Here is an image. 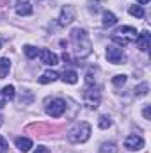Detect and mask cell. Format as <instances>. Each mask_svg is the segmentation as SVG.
I'll use <instances>...</instances> for the list:
<instances>
[{
	"mask_svg": "<svg viewBox=\"0 0 151 153\" xmlns=\"http://www.w3.org/2000/svg\"><path fill=\"white\" fill-rule=\"evenodd\" d=\"M75 20V9L71 5H64L62 11H61V16H59V25H70L71 22Z\"/></svg>",
	"mask_w": 151,
	"mask_h": 153,
	"instance_id": "ba28073f",
	"label": "cell"
},
{
	"mask_svg": "<svg viewBox=\"0 0 151 153\" xmlns=\"http://www.w3.org/2000/svg\"><path fill=\"white\" fill-rule=\"evenodd\" d=\"M2 123H4V117H2V116H0V126H2Z\"/></svg>",
	"mask_w": 151,
	"mask_h": 153,
	"instance_id": "4dcf8cb0",
	"label": "cell"
},
{
	"mask_svg": "<svg viewBox=\"0 0 151 153\" xmlns=\"http://www.w3.org/2000/svg\"><path fill=\"white\" fill-rule=\"evenodd\" d=\"M9 70H11V61L2 57L0 59V78H5L7 73H9Z\"/></svg>",
	"mask_w": 151,
	"mask_h": 153,
	"instance_id": "2e32d148",
	"label": "cell"
},
{
	"mask_svg": "<svg viewBox=\"0 0 151 153\" xmlns=\"http://www.w3.org/2000/svg\"><path fill=\"white\" fill-rule=\"evenodd\" d=\"M9 152V144H7V141L0 135V153H7Z\"/></svg>",
	"mask_w": 151,
	"mask_h": 153,
	"instance_id": "cb8c5ba5",
	"label": "cell"
},
{
	"mask_svg": "<svg viewBox=\"0 0 151 153\" xmlns=\"http://www.w3.org/2000/svg\"><path fill=\"white\" fill-rule=\"evenodd\" d=\"M137 2H139V4H141V5H146V4H148V2H150V0H137Z\"/></svg>",
	"mask_w": 151,
	"mask_h": 153,
	"instance_id": "f546056e",
	"label": "cell"
},
{
	"mask_svg": "<svg viewBox=\"0 0 151 153\" xmlns=\"http://www.w3.org/2000/svg\"><path fill=\"white\" fill-rule=\"evenodd\" d=\"M34 153H50V150L44 146H38V150H34Z\"/></svg>",
	"mask_w": 151,
	"mask_h": 153,
	"instance_id": "4316f807",
	"label": "cell"
},
{
	"mask_svg": "<svg viewBox=\"0 0 151 153\" xmlns=\"http://www.w3.org/2000/svg\"><path fill=\"white\" fill-rule=\"evenodd\" d=\"M107 59H109V62H112V64H124L126 55L123 53L121 48H117V46H109V48H107Z\"/></svg>",
	"mask_w": 151,
	"mask_h": 153,
	"instance_id": "8992f818",
	"label": "cell"
},
{
	"mask_svg": "<svg viewBox=\"0 0 151 153\" xmlns=\"http://www.w3.org/2000/svg\"><path fill=\"white\" fill-rule=\"evenodd\" d=\"M14 144H16V148H18L20 152H23V153L30 152V148H32V141L27 139V137H16Z\"/></svg>",
	"mask_w": 151,
	"mask_h": 153,
	"instance_id": "4fadbf2b",
	"label": "cell"
},
{
	"mask_svg": "<svg viewBox=\"0 0 151 153\" xmlns=\"http://www.w3.org/2000/svg\"><path fill=\"white\" fill-rule=\"evenodd\" d=\"M59 78L64 84H76L78 82V73H76L75 70H64L62 75H59Z\"/></svg>",
	"mask_w": 151,
	"mask_h": 153,
	"instance_id": "8fae6325",
	"label": "cell"
},
{
	"mask_svg": "<svg viewBox=\"0 0 151 153\" xmlns=\"http://www.w3.org/2000/svg\"><path fill=\"white\" fill-rule=\"evenodd\" d=\"M103 27H114L115 23H117V18H115V14L110 13V11H105L103 13Z\"/></svg>",
	"mask_w": 151,
	"mask_h": 153,
	"instance_id": "5bb4252c",
	"label": "cell"
},
{
	"mask_svg": "<svg viewBox=\"0 0 151 153\" xmlns=\"http://www.w3.org/2000/svg\"><path fill=\"white\" fill-rule=\"evenodd\" d=\"M39 55H41V61H43V64H46V66H57L59 64V57L53 53V52H50V50H39Z\"/></svg>",
	"mask_w": 151,
	"mask_h": 153,
	"instance_id": "30bf717a",
	"label": "cell"
},
{
	"mask_svg": "<svg viewBox=\"0 0 151 153\" xmlns=\"http://www.w3.org/2000/svg\"><path fill=\"white\" fill-rule=\"evenodd\" d=\"M148 91H150V84L148 82H142V84H139L135 87V96H146Z\"/></svg>",
	"mask_w": 151,
	"mask_h": 153,
	"instance_id": "ac0fdd59",
	"label": "cell"
},
{
	"mask_svg": "<svg viewBox=\"0 0 151 153\" xmlns=\"http://www.w3.org/2000/svg\"><path fill=\"white\" fill-rule=\"evenodd\" d=\"M23 52H25V55H27L29 59H34V57L39 55V48L32 46V45H25V46H23Z\"/></svg>",
	"mask_w": 151,
	"mask_h": 153,
	"instance_id": "e0dca14e",
	"label": "cell"
},
{
	"mask_svg": "<svg viewBox=\"0 0 151 153\" xmlns=\"http://www.w3.org/2000/svg\"><path fill=\"white\" fill-rule=\"evenodd\" d=\"M144 146V139L137 134H130L126 139H124V148L130 150V152H137Z\"/></svg>",
	"mask_w": 151,
	"mask_h": 153,
	"instance_id": "52a82bcc",
	"label": "cell"
},
{
	"mask_svg": "<svg viewBox=\"0 0 151 153\" xmlns=\"http://www.w3.org/2000/svg\"><path fill=\"white\" fill-rule=\"evenodd\" d=\"M142 114H144V117H146V119H151V107H150V105H146V107H144Z\"/></svg>",
	"mask_w": 151,
	"mask_h": 153,
	"instance_id": "484cf974",
	"label": "cell"
},
{
	"mask_svg": "<svg viewBox=\"0 0 151 153\" xmlns=\"http://www.w3.org/2000/svg\"><path fill=\"white\" fill-rule=\"evenodd\" d=\"M0 93L5 96V100H13L14 98V85H4V89Z\"/></svg>",
	"mask_w": 151,
	"mask_h": 153,
	"instance_id": "44dd1931",
	"label": "cell"
},
{
	"mask_svg": "<svg viewBox=\"0 0 151 153\" xmlns=\"http://www.w3.org/2000/svg\"><path fill=\"white\" fill-rule=\"evenodd\" d=\"M89 5H91V7H89V9H91V11H94V13H96V11H98V9H100V5H98V2H91V4H89Z\"/></svg>",
	"mask_w": 151,
	"mask_h": 153,
	"instance_id": "83f0119b",
	"label": "cell"
},
{
	"mask_svg": "<svg viewBox=\"0 0 151 153\" xmlns=\"http://www.w3.org/2000/svg\"><path fill=\"white\" fill-rule=\"evenodd\" d=\"M16 13H18L20 16H29V14L32 13V7H30L29 0H18V2H16Z\"/></svg>",
	"mask_w": 151,
	"mask_h": 153,
	"instance_id": "7c38bea8",
	"label": "cell"
},
{
	"mask_svg": "<svg viewBox=\"0 0 151 153\" xmlns=\"http://www.w3.org/2000/svg\"><path fill=\"white\" fill-rule=\"evenodd\" d=\"M128 13H130L132 16H135V18H144V9H142V5H132V7L128 9Z\"/></svg>",
	"mask_w": 151,
	"mask_h": 153,
	"instance_id": "ffe728a7",
	"label": "cell"
},
{
	"mask_svg": "<svg viewBox=\"0 0 151 153\" xmlns=\"http://www.w3.org/2000/svg\"><path fill=\"white\" fill-rule=\"evenodd\" d=\"M0 48H2V41H0Z\"/></svg>",
	"mask_w": 151,
	"mask_h": 153,
	"instance_id": "1f68e13d",
	"label": "cell"
},
{
	"mask_svg": "<svg viewBox=\"0 0 151 153\" xmlns=\"http://www.w3.org/2000/svg\"><path fill=\"white\" fill-rule=\"evenodd\" d=\"M85 82H87V85H93V84H94V73H93V71H87Z\"/></svg>",
	"mask_w": 151,
	"mask_h": 153,
	"instance_id": "d4e9b609",
	"label": "cell"
},
{
	"mask_svg": "<svg viewBox=\"0 0 151 153\" xmlns=\"http://www.w3.org/2000/svg\"><path fill=\"white\" fill-rule=\"evenodd\" d=\"M112 84L114 85H124L126 84V75H115L112 78Z\"/></svg>",
	"mask_w": 151,
	"mask_h": 153,
	"instance_id": "603a6c76",
	"label": "cell"
},
{
	"mask_svg": "<svg viewBox=\"0 0 151 153\" xmlns=\"http://www.w3.org/2000/svg\"><path fill=\"white\" fill-rule=\"evenodd\" d=\"M66 111V102L62 98H55L52 102H48L46 105V114L52 116V117H61Z\"/></svg>",
	"mask_w": 151,
	"mask_h": 153,
	"instance_id": "5b68a950",
	"label": "cell"
},
{
	"mask_svg": "<svg viewBox=\"0 0 151 153\" xmlns=\"http://www.w3.org/2000/svg\"><path fill=\"white\" fill-rule=\"evenodd\" d=\"M137 30L133 29V27H119L115 32L112 34V41L114 43H117V45H121V46H126V45H130V43H135V39H137Z\"/></svg>",
	"mask_w": 151,
	"mask_h": 153,
	"instance_id": "7a4b0ae2",
	"label": "cell"
},
{
	"mask_svg": "<svg viewBox=\"0 0 151 153\" xmlns=\"http://www.w3.org/2000/svg\"><path fill=\"white\" fill-rule=\"evenodd\" d=\"M135 43H137V48H139V50L148 52V50H150V45H151V34L148 30H142V32L137 36Z\"/></svg>",
	"mask_w": 151,
	"mask_h": 153,
	"instance_id": "9c48e42d",
	"label": "cell"
},
{
	"mask_svg": "<svg viewBox=\"0 0 151 153\" xmlns=\"http://www.w3.org/2000/svg\"><path fill=\"white\" fill-rule=\"evenodd\" d=\"M100 153H117V146L114 143H103L100 146Z\"/></svg>",
	"mask_w": 151,
	"mask_h": 153,
	"instance_id": "d6986e66",
	"label": "cell"
},
{
	"mask_svg": "<svg viewBox=\"0 0 151 153\" xmlns=\"http://www.w3.org/2000/svg\"><path fill=\"white\" fill-rule=\"evenodd\" d=\"M59 78V73L55 71H44L43 75L39 76V84H50V82H55Z\"/></svg>",
	"mask_w": 151,
	"mask_h": 153,
	"instance_id": "9a60e30c",
	"label": "cell"
},
{
	"mask_svg": "<svg viewBox=\"0 0 151 153\" xmlns=\"http://www.w3.org/2000/svg\"><path fill=\"white\" fill-rule=\"evenodd\" d=\"M101 102V93H100V87H96L94 84L89 85L85 91H84V103L89 107V109H96Z\"/></svg>",
	"mask_w": 151,
	"mask_h": 153,
	"instance_id": "277c9868",
	"label": "cell"
},
{
	"mask_svg": "<svg viewBox=\"0 0 151 153\" xmlns=\"http://www.w3.org/2000/svg\"><path fill=\"white\" fill-rule=\"evenodd\" d=\"M5 102H7V100H5V96H4V94L0 93V109H2L4 105H5Z\"/></svg>",
	"mask_w": 151,
	"mask_h": 153,
	"instance_id": "f1b7e54d",
	"label": "cell"
},
{
	"mask_svg": "<svg viewBox=\"0 0 151 153\" xmlns=\"http://www.w3.org/2000/svg\"><path fill=\"white\" fill-rule=\"evenodd\" d=\"M89 137H91V125L89 123H78L73 130H70V134H68V139H70V143H75V144H82V143H85V141H89Z\"/></svg>",
	"mask_w": 151,
	"mask_h": 153,
	"instance_id": "3957f363",
	"label": "cell"
},
{
	"mask_svg": "<svg viewBox=\"0 0 151 153\" xmlns=\"http://www.w3.org/2000/svg\"><path fill=\"white\" fill-rule=\"evenodd\" d=\"M110 125H112V119H110L109 116H100V119H98V126H100V128L107 130Z\"/></svg>",
	"mask_w": 151,
	"mask_h": 153,
	"instance_id": "7402d4cb",
	"label": "cell"
},
{
	"mask_svg": "<svg viewBox=\"0 0 151 153\" xmlns=\"http://www.w3.org/2000/svg\"><path fill=\"white\" fill-rule=\"evenodd\" d=\"M71 43H73V53L78 59H84L93 52L91 39L84 29H73L71 30Z\"/></svg>",
	"mask_w": 151,
	"mask_h": 153,
	"instance_id": "6da1fadb",
	"label": "cell"
}]
</instances>
